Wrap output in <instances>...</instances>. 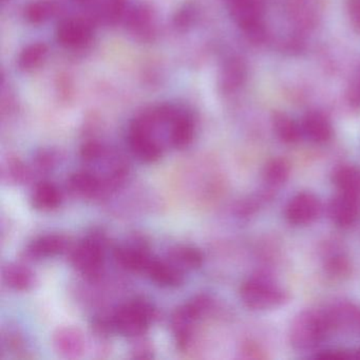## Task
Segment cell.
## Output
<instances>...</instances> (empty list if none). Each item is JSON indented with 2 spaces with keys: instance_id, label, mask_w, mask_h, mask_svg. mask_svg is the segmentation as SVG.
Segmentation results:
<instances>
[{
  "instance_id": "obj_34",
  "label": "cell",
  "mask_w": 360,
  "mask_h": 360,
  "mask_svg": "<svg viewBox=\"0 0 360 360\" xmlns=\"http://www.w3.org/2000/svg\"><path fill=\"white\" fill-rule=\"evenodd\" d=\"M195 18H197V11H195L193 5L183 6L181 9L176 11V15H174V26L179 30H187L193 26Z\"/></svg>"
},
{
  "instance_id": "obj_8",
  "label": "cell",
  "mask_w": 360,
  "mask_h": 360,
  "mask_svg": "<svg viewBox=\"0 0 360 360\" xmlns=\"http://www.w3.org/2000/svg\"><path fill=\"white\" fill-rule=\"evenodd\" d=\"M321 212V203L314 193H299L292 197L285 208V218L295 226H305L317 220Z\"/></svg>"
},
{
  "instance_id": "obj_12",
  "label": "cell",
  "mask_w": 360,
  "mask_h": 360,
  "mask_svg": "<svg viewBox=\"0 0 360 360\" xmlns=\"http://www.w3.org/2000/svg\"><path fill=\"white\" fill-rule=\"evenodd\" d=\"M67 189L75 197L83 199H96L106 195L102 178L90 170H81L71 174L67 180Z\"/></svg>"
},
{
  "instance_id": "obj_18",
  "label": "cell",
  "mask_w": 360,
  "mask_h": 360,
  "mask_svg": "<svg viewBox=\"0 0 360 360\" xmlns=\"http://www.w3.org/2000/svg\"><path fill=\"white\" fill-rule=\"evenodd\" d=\"M333 182L339 193L360 199V168L357 166H339L333 174Z\"/></svg>"
},
{
  "instance_id": "obj_3",
  "label": "cell",
  "mask_w": 360,
  "mask_h": 360,
  "mask_svg": "<svg viewBox=\"0 0 360 360\" xmlns=\"http://www.w3.org/2000/svg\"><path fill=\"white\" fill-rule=\"evenodd\" d=\"M330 330L326 311L305 309L290 324V345L297 349H313L323 341Z\"/></svg>"
},
{
  "instance_id": "obj_37",
  "label": "cell",
  "mask_w": 360,
  "mask_h": 360,
  "mask_svg": "<svg viewBox=\"0 0 360 360\" xmlns=\"http://www.w3.org/2000/svg\"><path fill=\"white\" fill-rule=\"evenodd\" d=\"M347 10H349L352 24L358 31H360V0H349Z\"/></svg>"
},
{
  "instance_id": "obj_5",
  "label": "cell",
  "mask_w": 360,
  "mask_h": 360,
  "mask_svg": "<svg viewBox=\"0 0 360 360\" xmlns=\"http://www.w3.org/2000/svg\"><path fill=\"white\" fill-rule=\"evenodd\" d=\"M240 297L242 302L254 311L277 309L290 298L281 286L262 276L246 280L240 288Z\"/></svg>"
},
{
  "instance_id": "obj_20",
  "label": "cell",
  "mask_w": 360,
  "mask_h": 360,
  "mask_svg": "<svg viewBox=\"0 0 360 360\" xmlns=\"http://www.w3.org/2000/svg\"><path fill=\"white\" fill-rule=\"evenodd\" d=\"M5 283L12 290L26 292L34 285L35 277L33 271L20 263H8L3 269Z\"/></svg>"
},
{
  "instance_id": "obj_36",
  "label": "cell",
  "mask_w": 360,
  "mask_h": 360,
  "mask_svg": "<svg viewBox=\"0 0 360 360\" xmlns=\"http://www.w3.org/2000/svg\"><path fill=\"white\" fill-rule=\"evenodd\" d=\"M131 353L134 358H153V345L146 340L139 341L134 345Z\"/></svg>"
},
{
  "instance_id": "obj_6",
  "label": "cell",
  "mask_w": 360,
  "mask_h": 360,
  "mask_svg": "<svg viewBox=\"0 0 360 360\" xmlns=\"http://www.w3.org/2000/svg\"><path fill=\"white\" fill-rule=\"evenodd\" d=\"M265 0H229V13L252 43L265 39Z\"/></svg>"
},
{
  "instance_id": "obj_23",
  "label": "cell",
  "mask_w": 360,
  "mask_h": 360,
  "mask_svg": "<svg viewBox=\"0 0 360 360\" xmlns=\"http://www.w3.org/2000/svg\"><path fill=\"white\" fill-rule=\"evenodd\" d=\"M246 79V67L240 58H233L223 66L220 86L225 92H233L243 85Z\"/></svg>"
},
{
  "instance_id": "obj_14",
  "label": "cell",
  "mask_w": 360,
  "mask_h": 360,
  "mask_svg": "<svg viewBox=\"0 0 360 360\" xmlns=\"http://www.w3.org/2000/svg\"><path fill=\"white\" fill-rule=\"evenodd\" d=\"M145 274L148 275L151 281L162 288H179L184 282V271L168 260L151 259Z\"/></svg>"
},
{
  "instance_id": "obj_13",
  "label": "cell",
  "mask_w": 360,
  "mask_h": 360,
  "mask_svg": "<svg viewBox=\"0 0 360 360\" xmlns=\"http://www.w3.org/2000/svg\"><path fill=\"white\" fill-rule=\"evenodd\" d=\"M330 217L341 229H347L357 222L360 214V199L339 193L330 201Z\"/></svg>"
},
{
  "instance_id": "obj_15",
  "label": "cell",
  "mask_w": 360,
  "mask_h": 360,
  "mask_svg": "<svg viewBox=\"0 0 360 360\" xmlns=\"http://www.w3.org/2000/svg\"><path fill=\"white\" fill-rule=\"evenodd\" d=\"M67 238L58 233H49L33 240L27 248V256L32 259H46L58 256L66 250Z\"/></svg>"
},
{
  "instance_id": "obj_27",
  "label": "cell",
  "mask_w": 360,
  "mask_h": 360,
  "mask_svg": "<svg viewBox=\"0 0 360 360\" xmlns=\"http://www.w3.org/2000/svg\"><path fill=\"white\" fill-rule=\"evenodd\" d=\"M47 54V45L43 43L33 44L22 50L18 58V66L24 71L34 70L41 66Z\"/></svg>"
},
{
  "instance_id": "obj_16",
  "label": "cell",
  "mask_w": 360,
  "mask_h": 360,
  "mask_svg": "<svg viewBox=\"0 0 360 360\" xmlns=\"http://www.w3.org/2000/svg\"><path fill=\"white\" fill-rule=\"evenodd\" d=\"M303 136L316 144H324L332 139L333 128L328 117L322 113L309 112L301 122Z\"/></svg>"
},
{
  "instance_id": "obj_28",
  "label": "cell",
  "mask_w": 360,
  "mask_h": 360,
  "mask_svg": "<svg viewBox=\"0 0 360 360\" xmlns=\"http://www.w3.org/2000/svg\"><path fill=\"white\" fill-rule=\"evenodd\" d=\"M316 0H295L292 6V15L299 25L314 26L318 16Z\"/></svg>"
},
{
  "instance_id": "obj_26",
  "label": "cell",
  "mask_w": 360,
  "mask_h": 360,
  "mask_svg": "<svg viewBox=\"0 0 360 360\" xmlns=\"http://www.w3.org/2000/svg\"><path fill=\"white\" fill-rule=\"evenodd\" d=\"M290 165L285 159L276 158L271 160L263 169V181L271 188L282 186L290 178Z\"/></svg>"
},
{
  "instance_id": "obj_22",
  "label": "cell",
  "mask_w": 360,
  "mask_h": 360,
  "mask_svg": "<svg viewBox=\"0 0 360 360\" xmlns=\"http://www.w3.org/2000/svg\"><path fill=\"white\" fill-rule=\"evenodd\" d=\"M168 261L183 271H193L202 266L204 256L201 250L193 246L176 245L168 252Z\"/></svg>"
},
{
  "instance_id": "obj_2",
  "label": "cell",
  "mask_w": 360,
  "mask_h": 360,
  "mask_svg": "<svg viewBox=\"0 0 360 360\" xmlns=\"http://www.w3.org/2000/svg\"><path fill=\"white\" fill-rule=\"evenodd\" d=\"M71 265L88 280L102 276L105 263V238L101 233H90L69 250Z\"/></svg>"
},
{
  "instance_id": "obj_1",
  "label": "cell",
  "mask_w": 360,
  "mask_h": 360,
  "mask_svg": "<svg viewBox=\"0 0 360 360\" xmlns=\"http://www.w3.org/2000/svg\"><path fill=\"white\" fill-rule=\"evenodd\" d=\"M157 316L153 305L144 298H136L120 307L110 316L113 330L128 338H140L146 334Z\"/></svg>"
},
{
  "instance_id": "obj_33",
  "label": "cell",
  "mask_w": 360,
  "mask_h": 360,
  "mask_svg": "<svg viewBox=\"0 0 360 360\" xmlns=\"http://www.w3.org/2000/svg\"><path fill=\"white\" fill-rule=\"evenodd\" d=\"M56 163V155L52 150L41 149L35 155L33 160V167L37 174H47L53 168Z\"/></svg>"
},
{
  "instance_id": "obj_31",
  "label": "cell",
  "mask_w": 360,
  "mask_h": 360,
  "mask_svg": "<svg viewBox=\"0 0 360 360\" xmlns=\"http://www.w3.org/2000/svg\"><path fill=\"white\" fill-rule=\"evenodd\" d=\"M107 155V149L98 141H88L84 143L81 148V157L85 163H96L104 159Z\"/></svg>"
},
{
  "instance_id": "obj_7",
  "label": "cell",
  "mask_w": 360,
  "mask_h": 360,
  "mask_svg": "<svg viewBox=\"0 0 360 360\" xmlns=\"http://www.w3.org/2000/svg\"><path fill=\"white\" fill-rule=\"evenodd\" d=\"M155 128L139 117L132 122L128 132V144L136 159L143 163H155L163 155V145L155 134Z\"/></svg>"
},
{
  "instance_id": "obj_29",
  "label": "cell",
  "mask_w": 360,
  "mask_h": 360,
  "mask_svg": "<svg viewBox=\"0 0 360 360\" xmlns=\"http://www.w3.org/2000/svg\"><path fill=\"white\" fill-rule=\"evenodd\" d=\"M56 12V6L47 0H39L30 4L26 8L25 16L27 20L33 25H39L49 20Z\"/></svg>"
},
{
  "instance_id": "obj_32",
  "label": "cell",
  "mask_w": 360,
  "mask_h": 360,
  "mask_svg": "<svg viewBox=\"0 0 360 360\" xmlns=\"http://www.w3.org/2000/svg\"><path fill=\"white\" fill-rule=\"evenodd\" d=\"M127 0H107L105 6V18L109 25L119 24L126 13Z\"/></svg>"
},
{
  "instance_id": "obj_9",
  "label": "cell",
  "mask_w": 360,
  "mask_h": 360,
  "mask_svg": "<svg viewBox=\"0 0 360 360\" xmlns=\"http://www.w3.org/2000/svg\"><path fill=\"white\" fill-rule=\"evenodd\" d=\"M113 256L120 266L134 273H145L153 259L149 255L146 242L139 238L132 240L131 243L115 248Z\"/></svg>"
},
{
  "instance_id": "obj_19",
  "label": "cell",
  "mask_w": 360,
  "mask_h": 360,
  "mask_svg": "<svg viewBox=\"0 0 360 360\" xmlns=\"http://www.w3.org/2000/svg\"><path fill=\"white\" fill-rule=\"evenodd\" d=\"M195 138V123L193 117L185 112H181L170 125L168 141L176 149L188 147Z\"/></svg>"
},
{
  "instance_id": "obj_21",
  "label": "cell",
  "mask_w": 360,
  "mask_h": 360,
  "mask_svg": "<svg viewBox=\"0 0 360 360\" xmlns=\"http://www.w3.org/2000/svg\"><path fill=\"white\" fill-rule=\"evenodd\" d=\"M129 30L143 39H150L153 35V12L147 5H139L128 14L126 20Z\"/></svg>"
},
{
  "instance_id": "obj_39",
  "label": "cell",
  "mask_w": 360,
  "mask_h": 360,
  "mask_svg": "<svg viewBox=\"0 0 360 360\" xmlns=\"http://www.w3.org/2000/svg\"><path fill=\"white\" fill-rule=\"evenodd\" d=\"M1 1H3V3H8V1H9V0H1Z\"/></svg>"
},
{
  "instance_id": "obj_38",
  "label": "cell",
  "mask_w": 360,
  "mask_h": 360,
  "mask_svg": "<svg viewBox=\"0 0 360 360\" xmlns=\"http://www.w3.org/2000/svg\"><path fill=\"white\" fill-rule=\"evenodd\" d=\"M75 1H77V3L79 4H86L89 3V1H91V0H75Z\"/></svg>"
},
{
  "instance_id": "obj_10",
  "label": "cell",
  "mask_w": 360,
  "mask_h": 360,
  "mask_svg": "<svg viewBox=\"0 0 360 360\" xmlns=\"http://www.w3.org/2000/svg\"><path fill=\"white\" fill-rule=\"evenodd\" d=\"M52 343L56 353L67 359H77L85 353V336L75 326L58 328L52 337Z\"/></svg>"
},
{
  "instance_id": "obj_4",
  "label": "cell",
  "mask_w": 360,
  "mask_h": 360,
  "mask_svg": "<svg viewBox=\"0 0 360 360\" xmlns=\"http://www.w3.org/2000/svg\"><path fill=\"white\" fill-rule=\"evenodd\" d=\"M212 304V298L208 295L200 294L172 313L170 326L179 349L186 351L191 347L197 322L210 311Z\"/></svg>"
},
{
  "instance_id": "obj_35",
  "label": "cell",
  "mask_w": 360,
  "mask_h": 360,
  "mask_svg": "<svg viewBox=\"0 0 360 360\" xmlns=\"http://www.w3.org/2000/svg\"><path fill=\"white\" fill-rule=\"evenodd\" d=\"M241 353L244 358H250V359H264L266 358L264 349L258 345V343L252 342V341H246L241 347Z\"/></svg>"
},
{
  "instance_id": "obj_17",
  "label": "cell",
  "mask_w": 360,
  "mask_h": 360,
  "mask_svg": "<svg viewBox=\"0 0 360 360\" xmlns=\"http://www.w3.org/2000/svg\"><path fill=\"white\" fill-rule=\"evenodd\" d=\"M63 193L54 183L41 181L35 185L31 195V204L39 212H52L60 205Z\"/></svg>"
},
{
  "instance_id": "obj_30",
  "label": "cell",
  "mask_w": 360,
  "mask_h": 360,
  "mask_svg": "<svg viewBox=\"0 0 360 360\" xmlns=\"http://www.w3.org/2000/svg\"><path fill=\"white\" fill-rule=\"evenodd\" d=\"M326 269L328 275L335 278H342L347 276L351 271V264L349 259L343 255H332L326 260Z\"/></svg>"
},
{
  "instance_id": "obj_25",
  "label": "cell",
  "mask_w": 360,
  "mask_h": 360,
  "mask_svg": "<svg viewBox=\"0 0 360 360\" xmlns=\"http://www.w3.org/2000/svg\"><path fill=\"white\" fill-rule=\"evenodd\" d=\"M32 176L31 169L16 155H8L1 163V180L7 184H22Z\"/></svg>"
},
{
  "instance_id": "obj_24",
  "label": "cell",
  "mask_w": 360,
  "mask_h": 360,
  "mask_svg": "<svg viewBox=\"0 0 360 360\" xmlns=\"http://www.w3.org/2000/svg\"><path fill=\"white\" fill-rule=\"evenodd\" d=\"M273 126L279 140L285 144H296L303 136L301 124L299 125L285 113L276 112L273 117Z\"/></svg>"
},
{
  "instance_id": "obj_11",
  "label": "cell",
  "mask_w": 360,
  "mask_h": 360,
  "mask_svg": "<svg viewBox=\"0 0 360 360\" xmlns=\"http://www.w3.org/2000/svg\"><path fill=\"white\" fill-rule=\"evenodd\" d=\"M92 39V27L87 20L71 18L60 22L58 41L63 47L79 49L85 47Z\"/></svg>"
}]
</instances>
